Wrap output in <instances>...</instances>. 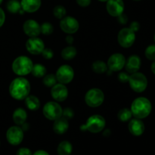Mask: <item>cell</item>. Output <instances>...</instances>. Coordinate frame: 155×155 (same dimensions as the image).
I'll return each mask as SVG.
<instances>
[{"label":"cell","instance_id":"d590c367","mask_svg":"<svg viewBox=\"0 0 155 155\" xmlns=\"http://www.w3.org/2000/svg\"><path fill=\"white\" fill-rule=\"evenodd\" d=\"M16 155H33V154L29 148H21L17 151Z\"/></svg>","mask_w":155,"mask_h":155},{"label":"cell","instance_id":"e0dca14e","mask_svg":"<svg viewBox=\"0 0 155 155\" xmlns=\"http://www.w3.org/2000/svg\"><path fill=\"white\" fill-rule=\"evenodd\" d=\"M129 130L130 133L135 136H139L143 134L145 131V124L141 119L134 118L129 123Z\"/></svg>","mask_w":155,"mask_h":155},{"label":"cell","instance_id":"2e32d148","mask_svg":"<svg viewBox=\"0 0 155 155\" xmlns=\"http://www.w3.org/2000/svg\"><path fill=\"white\" fill-rule=\"evenodd\" d=\"M23 30L25 34L30 37H36L41 33L40 25L34 20L26 21L23 25Z\"/></svg>","mask_w":155,"mask_h":155},{"label":"cell","instance_id":"7bdbcfd3","mask_svg":"<svg viewBox=\"0 0 155 155\" xmlns=\"http://www.w3.org/2000/svg\"><path fill=\"white\" fill-rule=\"evenodd\" d=\"M21 126H22V127H21V129H22L23 131H27V130L29 129V127H29V124H26V123H24V124H23Z\"/></svg>","mask_w":155,"mask_h":155},{"label":"cell","instance_id":"ee69618b","mask_svg":"<svg viewBox=\"0 0 155 155\" xmlns=\"http://www.w3.org/2000/svg\"><path fill=\"white\" fill-rule=\"evenodd\" d=\"M151 71L153 72V74H155V61H154V62H153L152 64H151Z\"/></svg>","mask_w":155,"mask_h":155},{"label":"cell","instance_id":"ac0fdd59","mask_svg":"<svg viewBox=\"0 0 155 155\" xmlns=\"http://www.w3.org/2000/svg\"><path fill=\"white\" fill-rule=\"evenodd\" d=\"M141 59L138 55H131L125 64L126 71L129 74H134V73L138 72L141 67Z\"/></svg>","mask_w":155,"mask_h":155},{"label":"cell","instance_id":"83f0119b","mask_svg":"<svg viewBox=\"0 0 155 155\" xmlns=\"http://www.w3.org/2000/svg\"><path fill=\"white\" fill-rule=\"evenodd\" d=\"M132 114L131 110L128 108H123L118 112L117 117L119 120L122 121V122H127L130 120L132 117Z\"/></svg>","mask_w":155,"mask_h":155},{"label":"cell","instance_id":"836d02e7","mask_svg":"<svg viewBox=\"0 0 155 155\" xmlns=\"http://www.w3.org/2000/svg\"><path fill=\"white\" fill-rule=\"evenodd\" d=\"M42 56L45 59H47V60H50V59L52 58V57L54 56V52H53L51 48H44L43 51L42 52Z\"/></svg>","mask_w":155,"mask_h":155},{"label":"cell","instance_id":"3957f363","mask_svg":"<svg viewBox=\"0 0 155 155\" xmlns=\"http://www.w3.org/2000/svg\"><path fill=\"white\" fill-rule=\"evenodd\" d=\"M33 64L27 56H19L12 63V70L18 76H26L31 73Z\"/></svg>","mask_w":155,"mask_h":155},{"label":"cell","instance_id":"9a60e30c","mask_svg":"<svg viewBox=\"0 0 155 155\" xmlns=\"http://www.w3.org/2000/svg\"><path fill=\"white\" fill-rule=\"evenodd\" d=\"M51 97L55 100L56 101L61 102L67 99L68 96V88L65 86L64 84L62 83H56L54 86H52L51 89Z\"/></svg>","mask_w":155,"mask_h":155},{"label":"cell","instance_id":"4fadbf2b","mask_svg":"<svg viewBox=\"0 0 155 155\" xmlns=\"http://www.w3.org/2000/svg\"><path fill=\"white\" fill-rule=\"evenodd\" d=\"M125 64V57L120 53H115L109 58L107 61V68L110 71H119L124 68Z\"/></svg>","mask_w":155,"mask_h":155},{"label":"cell","instance_id":"8d00e7d4","mask_svg":"<svg viewBox=\"0 0 155 155\" xmlns=\"http://www.w3.org/2000/svg\"><path fill=\"white\" fill-rule=\"evenodd\" d=\"M130 28L136 33V32H137L138 30H139V28H140V24H139V22H137V21H133V22L130 24Z\"/></svg>","mask_w":155,"mask_h":155},{"label":"cell","instance_id":"e575fe53","mask_svg":"<svg viewBox=\"0 0 155 155\" xmlns=\"http://www.w3.org/2000/svg\"><path fill=\"white\" fill-rule=\"evenodd\" d=\"M129 79H130V76L125 72H120L119 74V75H118V80L123 83L129 82Z\"/></svg>","mask_w":155,"mask_h":155},{"label":"cell","instance_id":"7c38bea8","mask_svg":"<svg viewBox=\"0 0 155 155\" xmlns=\"http://www.w3.org/2000/svg\"><path fill=\"white\" fill-rule=\"evenodd\" d=\"M27 50L32 54H40L45 48V44L41 39L36 37H30L26 42Z\"/></svg>","mask_w":155,"mask_h":155},{"label":"cell","instance_id":"d4e9b609","mask_svg":"<svg viewBox=\"0 0 155 155\" xmlns=\"http://www.w3.org/2000/svg\"><path fill=\"white\" fill-rule=\"evenodd\" d=\"M77 49L74 46H68L62 50L61 57L64 60H72L77 55Z\"/></svg>","mask_w":155,"mask_h":155},{"label":"cell","instance_id":"6da1fadb","mask_svg":"<svg viewBox=\"0 0 155 155\" xmlns=\"http://www.w3.org/2000/svg\"><path fill=\"white\" fill-rule=\"evenodd\" d=\"M30 92V82L24 77H18L15 79L9 86V93L15 99H25L29 95Z\"/></svg>","mask_w":155,"mask_h":155},{"label":"cell","instance_id":"f35d334b","mask_svg":"<svg viewBox=\"0 0 155 155\" xmlns=\"http://www.w3.org/2000/svg\"><path fill=\"white\" fill-rule=\"evenodd\" d=\"M118 18V21L121 24H127V21H128V18H127V15H124V14H121L120 15L117 17Z\"/></svg>","mask_w":155,"mask_h":155},{"label":"cell","instance_id":"ffe728a7","mask_svg":"<svg viewBox=\"0 0 155 155\" xmlns=\"http://www.w3.org/2000/svg\"><path fill=\"white\" fill-rule=\"evenodd\" d=\"M21 8L29 13L36 12L41 6V0H21Z\"/></svg>","mask_w":155,"mask_h":155},{"label":"cell","instance_id":"1f68e13d","mask_svg":"<svg viewBox=\"0 0 155 155\" xmlns=\"http://www.w3.org/2000/svg\"><path fill=\"white\" fill-rule=\"evenodd\" d=\"M145 54L148 60L155 61V45H151L147 47Z\"/></svg>","mask_w":155,"mask_h":155},{"label":"cell","instance_id":"d6986e66","mask_svg":"<svg viewBox=\"0 0 155 155\" xmlns=\"http://www.w3.org/2000/svg\"><path fill=\"white\" fill-rule=\"evenodd\" d=\"M69 128V123L67 119L63 117L58 118L54 120V125H53V130L54 133L58 135H62L66 133Z\"/></svg>","mask_w":155,"mask_h":155},{"label":"cell","instance_id":"7dc6e473","mask_svg":"<svg viewBox=\"0 0 155 155\" xmlns=\"http://www.w3.org/2000/svg\"><path fill=\"white\" fill-rule=\"evenodd\" d=\"M134 1H140V0H134Z\"/></svg>","mask_w":155,"mask_h":155},{"label":"cell","instance_id":"30bf717a","mask_svg":"<svg viewBox=\"0 0 155 155\" xmlns=\"http://www.w3.org/2000/svg\"><path fill=\"white\" fill-rule=\"evenodd\" d=\"M6 138L9 144L12 145H18L24 139V131L19 127H12L6 133Z\"/></svg>","mask_w":155,"mask_h":155},{"label":"cell","instance_id":"7402d4cb","mask_svg":"<svg viewBox=\"0 0 155 155\" xmlns=\"http://www.w3.org/2000/svg\"><path fill=\"white\" fill-rule=\"evenodd\" d=\"M25 104L30 110H36L40 107V101L35 95H28L25 98Z\"/></svg>","mask_w":155,"mask_h":155},{"label":"cell","instance_id":"277c9868","mask_svg":"<svg viewBox=\"0 0 155 155\" xmlns=\"http://www.w3.org/2000/svg\"><path fill=\"white\" fill-rule=\"evenodd\" d=\"M105 120L101 115H92L86 121V124L80 127L82 131L88 130L90 133H98L102 131L105 127Z\"/></svg>","mask_w":155,"mask_h":155},{"label":"cell","instance_id":"5b68a950","mask_svg":"<svg viewBox=\"0 0 155 155\" xmlns=\"http://www.w3.org/2000/svg\"><path fill=\"white\" fill-rule=\"evenodd\" d=\"M129 83L134 92L140 93L146 89L148 86V80L143 74L136 72L130 76Z\"/></svg>","mask_w":155,"mask_h":155},{"label":"cell","instance_id":"60d3db41","mask_svg":"<svg viewBox=\"0 0 155 155\" xmlns=\"http://www.w3.org/2000/svg\"><path fill=\"white\" fill-rule=\"evenodd\" d=\"M33 155H49L48 152L43 151V150H39V151H36Z\"/></svg>","mask_w":155,"mask_h":155},{"label":"cell","instance_id":"4316f807","mask_svg":"<svg viewBox=\"0 0 155 155\" xmlns=\"http://www.w3.org/2000/svg\"><path fill=\"white\" fill-rule=\"evenodd\" d=\"M7 9L11 13H18L21 9V5L18 0H9L7 3Z\"/></svg>","mask_w":155,"mask_h":155},{"label":"cell","instance_id":"4dcf8cb0","mask_svg":"<svg viewBox=\"0 0 155 155\" xmlns=\"http://www.w3.org/2000/svg\"><path fill=\"white\" fill-rule=\"evenodd\" d=\"M40 27H41V33L44 35L51 34L53 30H54V27H53V26L48 22H44L43 24L40 26Z\"/></svg>","mask_w":155,"mask_h":155},{"label":"cell","instance_id":"8fae6325","mask_svg":"<svg viewBox=\"0 0 155 155\" xmlns=\"http://www.w3.org/2000/svg\"><path fill=\"white\" fill-rule=\"evenodd\" d=\"M61 29L68 34L75 33L79 30V22L76 18L71 16L64 17L60 23Z\"/></svg>","mask_w":155,"mask_h":155},{"label":"cell","instance_id":"f1b7e54d","mask_svg":"<svg viewBox=\"0 0 155 155\" xmlns=\"http://www.w3.org/2000/svg\"><path fill=\"white\" fill-rule=\"evenodd\" d=\"M57 78L54 74H47L43 77V83L45 86L52 87L57 83Z\"/></svg>","mask_w":155,"mask_h":155},{"label":"cell","instance_id":"f6af8a7d","mask_svg":"<svg viewBox=\"0 0 155 155\" xmlns=\"http://www.w3.org/2000/svg\"><path fill=\"white\" fill-rule=\"evenodd\" d=\"M99 1H101V2H107V0H99Z\"/></svg>","mask_w":155,"mask_h":155},{"label":"cell","instance_id":"cb8c5ba5","mask_svg":"<svg viewBox=\"0 0 155 155\" xmlns=\"http://www.w3.org/2000/svg\"><path fill=\"white\" fill-rule=\"evenodd\" d=\"M46 68L43 65L41 64H33L31 73L33 77L36 78H41L46 75Z\"/></svg>","mask_w":155,"mask_h":155},{"label":"cell","instance_id":"603a6c76","mask_svg":"<svg viewBox=\"0 0 155 155\" xmlns=\"http://www.w3.org/2000/svg\"><path fill=\"white\" fill-rule=\"evenodd\" d=\"M73 151V146L68 141H63L58 146V155H71Z\"/></svg>","mask_w":155,"mask_h":155},{"label":"cell","instance_id":"9c48e42d","mask_svg":"<svg viewBox=\"0 0 155 155\" xmlns=\"http://www.w3.org/2000/svg\"><path fill=\"white\" fill-rule=\"evenodd\" d=\"M55 76L59 83H62V84H68V83H71L74 79V69L68 64L61 65L58 69Z\"/></svg>","mask_w":155,"mask_h":155},{"label":"cell","instance_id":"f546056e","mask_svg":"<svg viewBox=\"0 0 155 155\" xmlns=\"http://www.w3.org/2000/svg\"><path fill=\"white\" fill-rule=\"evenodd\" d=\"M53 15L58 19H62L66 15V9L62 5H57L53 9Z\"/></svg>","mask_w":155,"mask_h":155},{"label":"cell","instance_id":"8992f818","mask_svg":"<svg viewBox=\"0 0 155 155\" xmlns=\"http://www.w3.org/2000/svg\"><path fill=\"white\" fill-rule=\"evenodd\" d=\"M104 99L102 91L97 88L91 89L85 95V101L87 105L91 107H97L101 105Z\"/></svg>","mask_w":155,"mask_h":155},{"label":"cell","instance_id":"5bb4252c","mask_svg":"<svg viewBox=\"0 0 155 155\" xmlns=\"http://www.w3.org/2000/svg\"><path fill=\"white\" fill-rule=\"evenodd\" d=\"M106 8L110 15L118 17L124 11V3L123 0H107Z\"/></svg>","mask_w":155,"mask_h":155},{"label":"cell","instance_id":"bcb514c9","mask_svg":"<svg viewBox=\"0 0 155 155\" xmlns=\"http://www.w3.org/2000/svg\"><path fill=\"white\" fill-rule=\"evenodd\" d=\"M2 1H3V0H0V5H1V3L2 2Z\"/></svg>","mask_w":155,"mask_h":155},{"label":"cell","instance_id":"7a4b0ae2","mask_svg":"<svg viewBox=\"0 0 155 155\" xmlns=\"http://www.w3.org/2000/svg\"><path fill=\"white\" fill-rule=\"evenodd\" d=\"M152 106L148 98L139 97L136 98L131 104V112L138 119H144L151 114Z\"/></svg>","mask_w":155,"mask_h":155},{"label":"cell","instance_id":"44dd1931","mask_svg":"<svg viewBox=\"0 0 155 155\" xmlns=\"http://www.w3.org/2000/svg\"><path fill=\"white\" fill-rule=\"evenodd\" d=\"M27 118V112L23 108L16 109L13 114V120L15 124L18 126H21L23 124L26 122V120Z\"/></svg>","mask_w":155,"mask_h":155},{"label":"cell","instance_id":"b9f144b4","mask_svg":"<svg viewBox=\"0 0 155 155\" xmlns=\"http://www.w3.org/2000/svg\"><path fill=\"white\" fill-rule=\"evenodd\" d=\"M66 41L68 44H71L74 42V37L71 35H68L66 36Z\"/></svg>","mask_w":155,"mask_h":155},{"label":"cell","instance_id":"484cf974","mask_svg":"<svg viewBox=\"0 0 155 155\" xmlns=\"http://www.w3.org/2000/svg\"><path fill=\"white\" fill-rule=\"evenodd\" d=\"M92 70L97 74H104L107 71V65L101 61H96L92 64Z\"/></svg>","mask_w":155,"mask_h":155},{"label":"cell","instance_id":"d6a6232c","mask_svg":"<svg viewBox=\"0 0 155 155\" xmlns=\"http://www.w3.org/2000/svg\"><path fill=\"white\" fill-rule=\"evenodd\" d=\"M74 112L71 107H66L65 109L62 110V115L61 117H64L65 119L68 120H71L74 117Z\"/></svg>","mask_w":155,"mask_h":155},{"label":"cell","instance_id":"74e56055","mask_svg":"<svg viewBox=\"0 0 155 155\" xmlns=\"http://www.w3.org/2000/svg\"><path fill=\"white\" fill-rule=\"evenodd\" d=\"M77 2L81 7H87L90 5L91 0H77Z\"/></svg>","mask_w":155,"mask_h":155},{"label":"cell","instance_id":"ba28073f","mask_svg":"<svg viewBox=\"0 0 155 155\" xmlns=\"http://www.w3.org/2000/svg\"><path fill=\"white\" fill-rule=\"evenodd\" d=\"M117 40L120 45L124 48H130L136 40V34L130 28H124L119 32Z\"/></svg>","mask_w":155,"mask_h":155},{"label":"cell","instance_id":"ab89813d","mask_svg":"<svg viewBox=\"0 0 155 155\" xmlns=\"http://www.w3.org/2000/svg\"><path fill=\"white\" fill-rule=\"evenodd\" d=\"M5 15L4 11L0 8V27L5 23Z\"/></svg>","mask_w":155,"mask_h":155},{"label":"cell","instance_id":"52a82bcc","mask_svg":"<svg viewBox=\"0 0 155 155\" xmlns=\"http://www.w3.org/2000/svg\"><path fill=\"white\" fill-rule=\"evenodd\" d=\"M43 114L49 120H55L62 115V108L58 103L49 101L44 105Z\"/></svg>","mask_w":155,"mask_h":155},{"label":"cell","instance_id":"c3c4849f","mask_svg":"<svg viewBox=\"0 0 155 155\" xmlns=\"http://www.w3.org/2000/svg\"><path fill=\"white\" fill-rule=\"evenodd\" d=\"M154 42H155V34H154Z\"/></svg>","mask_w":155,"mask_h":155}]
</instances>
